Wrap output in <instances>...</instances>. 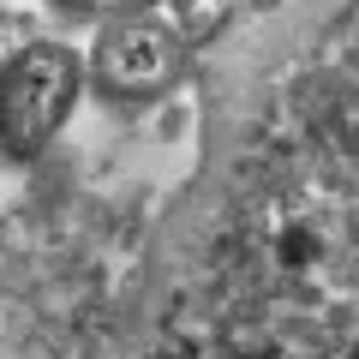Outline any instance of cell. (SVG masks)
Here are the masks:
<instances>
[{
    "mask_svg": "<svg viewBox=\"0 0 359 359\" xmlns=\"http://www.w3.org/2000/svg\"><path fill=\"white\" fill-rule=\"evenodd\" d=\"M72 96H78V60L66 48L36 42V48L13 54V66L0 72V144H6V156H36L60 132Z\"/></svg>",
    "mask_w": 359,
    "mask_h": 359,
    "instance_id": "6da1fadb",
    "label": "cell"
},
{
    "mask_svg": "<svg viewBox=\"0 0 359 359\" xmlns=\"http://www.w3.org/2000/svg\"><path fill=\"white\" fill-rule=\"evenodd\" d=\"M174 36L156 25H114L96 48V72H102L108 90H126V96H150L174 78Z\"/></svg>",
    "mask_w": 359,
    "mask_h": 359,
    "instance_id": "7a4b0ae2",
    "label": "cell"
},
{
    "mask_svg": "<svg viewBox=\"0 0 359 359\" xmlns=\"http://www.w3.org/2000/svg\"><path fill=\"white\" fill-rule=\"evenodd\" d=\"M84 13H132V6H144V0H78Z\"/></svg>",
    "mask_w": 359,
    "mask_h": 359,
    "instance_id": "3957f363",
    "label": "cell"
}]
</instances>
